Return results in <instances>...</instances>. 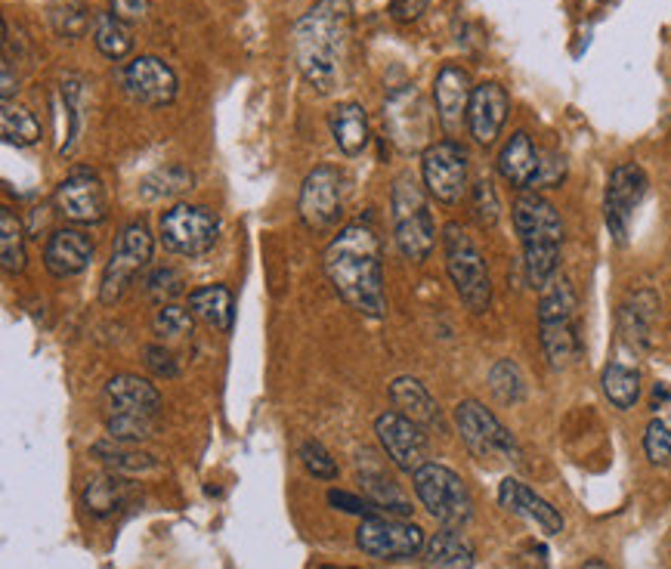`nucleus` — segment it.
I'll use <instances>...</instances> for the list:
<instances>
[{
    "instance_id": "13",
    "label": "nucleus",
    "mask_w": 671,
    "mask_h": 569,
    "mask_svg": "<svg viewBox=\"0 0 671 569\" xmlns=\"http://www.w3.org/2000/svg\"><path fill=\"white\" fill-rule=\"evenodd\" d=\"M356 545L374 560H412L427 548L425 530L418 523L369 516L356 530Z\"/></svg>"
},
{
    "instance_id": "34",
    "label": "nucleus",
    "mask_w": 671,
    "mask_h": 569,
    "mask_svg": "<svg viewBox=\"0 0 671 569\" xmlns=\"http://www.w3.org/2000/svg\"><path fill=\"white\" fill-rule=\"evenodd\" d=\"M127 498V480L122 474H103L96 480L88 483L84 489V508H88L93 516H112Z\"/></svg>"
},
{
    "instance_id": "29",
    "label": "nucleus",
    "mask_w": 671,
    "mask_h": 569,
    "mask_svg": "<svg viewBox=\"0 0 671 569\" xmlns=\"http://www.w3.org/2000/svg\"><path fill=\"white\" fill-rule=\"evenodd\" d=\"M189 306L198 320H205L217 332H230L232 325V294L223 284H205L189 294Z\"/></svg>"
},
{
    "instance_id": "28",
    "label": "nucleus",
    "mask_w": 671,
    "mask_h": 569,
    "mask_svg": "<svg viewBox=\"0 0 671 569\" xmlns=\"http://www.w3.org/2000/svg\"><path fill=\"white\" fill-rule=\"evenodd\" d=\"M430 569H474V548L459 535V530H442L425 548Z\"/></svg>"
},
{
    "instance_id": "4",
    "label": "nucleus",
    "mask_w": 671,
    "mask_h": 569,
    "mask_svg": "<svg viewBox=\"0 0 671 569\" xmlns=\"http://www.w3.org/2000/svg\"><path fill=\"white\" fill-rule=\"evenodd\" d=\"M576 291L569 279H551L539 301V340L554 369H566L582 353L579 325H576Z\"/></svg>"
},
{
    "instance_id": "49",
    "label": "nucleus",
    "mask_w": 671,
    "mask_h": 569,
    "mask_svg": "<svg viewBox=\"0 0 671 569\" xmlns=\"http://www.w3.org/2000/svg\"><path fill=\"white\" fill-rule=\"evenodd\" d=\"M427 7H430V0H390V16L396 22H415V19H421Z\"/></svg>"
},
{
    "instance_id": "18",
    "label": "nucleus",
    "mask_w": 671,
    "mask_h": 569,
    "mask_svg": "<svg viewBox=\"0 0 671 569\" xmlns=\"http://www.w3.org/2000/svg\"><path fill=\"white\" fill-rule=\"evenodd\" d=\"M56 211L71 223H103L108 198L103 179L90 171H74L56 186Z\"/></svg>"
},
{
    "instance_id": "9",
    "label": "nucleus",
    "mask_w": 671,
    "mask_h": 569,
    "mask_svg": "<svg viewBox=\"0 0 671 569\" xmlns=\"http://www.w3.org/2000/svg\"><path fill=\"white\" fill-rule=\"evenodd\" d=\"M384 127H387L390 142L403 152H425L427 146H433V112L427 106L425 93L418 88H396L384 100Z\"/></svg>"
},
{
    "instance_id": "47",
    "label": "nucleus",
    "mask_w": 671,
    "mask_h": 569,
    "mask_svg": "<svg viewBox=\"0 0 671 569\" xmlns=\"http://www.w3.org/2000/svg\"><path fill=\"white\" fill-rule=\"evenodd\" d=\"M566 177V161L560 155H542V167L532 189H545V186H557Z\"/></svg>"
},
{
    "instance_id": "26",
    "label": "nucleus",
    "mask_w": 671,
    "mask_h": 569,
    "mask_svg": "<svg viewBox=\"0 0 671 569\" xmlns=\"http://www.w3.org/2000/svg\"><path fill=\"white\" fill-rule=\"evenodd\" d=\"M390 399H393L396 411H403L415 425H421L425 430H442L440 406H437V399L427 393V387L418 378H412V374L396 378L390 384Z\"/></svg>"
},
{
    "instance_id": "20",
    "label": "nucleus",
    "mask_w": 671,
    "mask_h": 569,
    "mask_svg": "<svg viewBox=\"0 0 671 569\" xmlns=\"http://www.w3.org/2000/svg\"><path fill=\"white\" fill-rule=\"evenodd\" d=\"M508 112H511V96L498 81H483L474 88L471 106H467V130L479 146H493L501 130L508 125Z\"/></svg>"
},
{
    "instance_id": "33",
    "label": "nucleus",
    "mask_w": 671,
    "mask_h": 569,
    "mask_svg": "<svg viewBox=\"0 0 671 569\" xmlns=\"http://www.w3.org/2000/svg\"><path fill=\"white\" fill-rule=\"evenodd\" d=\"M601 387L603 396H606L616 409H635V403L640 399V372L622 365V362H610L601 374Z\"/></svg>"
},
{
    "instance_id": "39",
    "label": "nucleus",
    "mask_w": 671,
    "mask_h": 569,
    "mask_svg": "<svg viewBox=\"0 0 671 569\" xmlns=\"http://www.w3.org/2000/svg\"><path fill=\"white\" fill-rule=\"evenodd\" d=\"M106 427L108 437H112L115 443L124 445H140L142 440H149L152 430H155L152 418H140V415H108Z\"/></svg>"
},
{
    "instance_id": "8",
    "label": "nucleus",
    "mask_w": 671,
    "mask_h": 569,
    "mask_svg": "<svg viewBox=\"0 0 671 569\" xmlns=\"http://www.w3.org/2000/svg\"><path fill=\"white\" fill-rule=\"evenodd\" d=\"M455 427H459L464 445L479 462H520V445L513 440L511 430L477 399H461L455 406Z\"/></svg>"
},
{
    "instance_id": "50",
    "label": "nucleus",
    "mask_w": 671,
    "mask_h": 569,
    "mask_svg": "<svg viewBox=\"0 0 671 569\" xmlns=\"http://www.w3.org/2000/svg\"><path fill=\"white\" fill-rule=\"evenodd\" d=\"M149 10V0H112V13L124 22H140Z\"/></svg>"
},
{
    "instance_id": "37",
    "label": "nucleus",
    "mask_w": 671,
    "mask_h": 569,
    "mask_svg": "<svg viewBox=\"0 0 671 569\" xmlns=\"http://www.w3.org/2000/svg\"><path fill=\"white\" fill-rule=\"evenodd\" d=\"M50 22H54L56 35L78 40V37L88 35L96 16H90L88 0H54L50 3Z\"/></svg>"
},
{
    "instance_id": "42",
    "label": "nucleus",
    "mask_w": 671,
    "mask_h": 569,
    "mask_svg": "<svg viewBox=\"0 0 671 569\" xmlns=\"http://www.w3.org/2000/svg\"><path fill=\"white\" fill-rule=\"evenodd\" d=\"M644 452L650 464H671V425H666L662 418H653L647 430H644Z\"/></svg>"
},
{
    "instance_id": "41",
    "label": "nucleus",
    "mask_w": 671,
    "mask_h": 569,
    "mask_svg": "<svg viewBox=\"0 0 671 569\" xmlns=\"http://www.w3.org/2000/svg\"><path fill=\"white\" fill-rule=\"evenodd\" d=\"M146 291H149L152 301L164 306V303H171L174 298H180V294L186 291V279H183L174 267L155 269V272L146 279Z\"/></svg>"
},
{
    "instance_id": "31",
    "label": "nucleus",
    "mask_w": 671,
    "mask_h": 569,
    "mask_svg": "<svg viewBox=\"0 0 671 569\" xmlns=\"http://www.w3.org/2000/svg\"><path fill=\"white\" fill-rule=\"evenodd\" d=\"M0 133L7 146H16V149H28L41 140V121L35 118V112L19 103H3L0 106Z\"/></svg>"
},
{
    "instance_id": "5",
    "label": "nucleus",
    "mask_w": 671,
    "mask_h": 569,
    "mask_svg": "<svg viewBox=\"0 0 671 569\" xmlns=\"http://www.w3.org/2000/svg\"><path fill=\"white\" fill-rule=\"evenodd\" d=\"M390 223H393V239L408 260L425 264L430 251L437 245V227L430 217L425 189L412 177H400L393 193H390Z\"/></svg>"
},
{
    "instance_id": "16",
    "label": "nucleus",
    "mask_w": 671,
    "mask_h": 569,
    "mask_svg": "<svg viewBox=\"0 0 671 569\" xmlns=\"http://www.w3.org/2000/svg\"><path fill=\"white\" fill-rule=\"evenodd\" d=\"M378 443L384 449L390 462L403 474H415L427 464V433L425 427L415 425L403 411H384L374 421Z\"/></svg>"
},
{
    "instance_id": "12",
    "label": "nucleus",
    "mask_w": 671,
    "mask_h": 569,
    "mask_svg": "<svg viewBox=\"0 0 671 569\" xmlns=\"http://www.w3.org/2000/svg\"><path fill=\"white\" fill-rule=\"evenodd\" d=\"M467 177L471 164L461 142L440 140L421 152V179L430 198L442 205H459L467 196Z\"/></svg>"
},
{
    "instance_id": "51",
    "label": "nucleus",
    "mask_w": 671,
    "mask_h": 569,
    "mask_svg": "<svg viewBox=\"0 0 671 569\" xmlns=\"http://www.w3.org/2000/svg\"><path fill=\"white\" fill-rule=\"evenodd\" d=\"M579 569H610V567H606L603 560H585V564Z\"/></svg>"
},
{
    "instance_id": "2",
    "label": "nucleus",
    "mask_w": 671,
    "mask_h": 569,
    "mask_svg": "<svg viewBox=\"0 0 671 569\" xmlns=\"http://www.w3.org/2000/svg\"><path fill=\"white\" fill-rule=\"evenodd\" d=\"M325 272L347 306L369 320L387 316V291H384V264H381V239L369 223L356 220L332 239L325 248Z\"/></svg>"
},
{
    "instance_id": "6",
    "label": "nucleus",
    "mask_w": 671,
    "mask_h": 569,
    "mask_svg": "<svg viewBox=\"0 0 671 569\" xmlns=\"http://www.w3.org/2000/svg\"><path fill=\"white\" fill-rule=\"evenodd\" d=\"M442 251H446L449 279L455 284L461 303L471 313H486L489 303H493V279H489V267H486L483 254L474 245V239L464 232V227L449 223L442 230Z\"/></svg>"
},
{
    "instance_id": "32",
    "label": "nucleus",
    "mask_w": 671,
    "mask_h": 569,
    "mask_svg": "<svg viewBox=\"0 0 671 569\" xmlns=\"http://www.w3.org/2000/svg\"><path fill=\"white\" fill-rule=\"evenodd\" d=\"M93 455L106 464L112 474H122V477H142V474H155L159 462L146 452H137L130 445H108L96 443L93 445Z\"/></svg>"
},
{
    "instance_id": "3",
    "label": "nucleus",
    "mask_w": 671,
    "mask_h": 569,
    "mask_svg": "<svg viewBox=\"0 0 671 569\" xmlns=\"http://www.w3.org/2000/svg\"><path fill=\"white\" fill-rule=\"evenodd\" d=\"M513 230L523 245V267L527 279L539 291L557 279L560 248H564V220L548 198L539 193H520L513 201Z\"/></svg>"
},
{
    "instance_id": "38",
    "label": "nucleus",
    "mask_w": 671,
    "mask_h": 569,
    "mask_svg": "<svg viewBox=\"0 0 671 569\" xmlns=\"http://www.w3.org/2000/svg\"><path fill=\"white\" fill-rule=\"evenodd\" d=\"M489 387H493V393L505 406H517V403H523V396H527L523 372H520V365L511 362V359H498L493 369H489Z\"/></svg>"
},
{
    "instance_id": "45",
    "label": "nucleus",
    "mask_w": 671,
    "mask_h": 569,
    "mask_svg": "<svg viewBox=\"0 0 671 569\" xmlns=\"http://www.w3.org/2000/svg\"><path fill=\"white\" fill-rule=\"evenodd\" d=\"M474 217L483 227H495L498 217H501V205H498V196H495L489 179H479L477 186H474Z\"/></svg>"
},
{
    "instance_id": "10",
    "label": "nucleus",
    "mask_w": 671,
    "mask_h": 569,
    "mask_svg": "<svg viewBox=\"0 0 671 569\" xmlns=\"http://www.w3.org/2000/svg\"><path fill=\"white\" fill-rule=\"evenodd\" d=\"M159 239L164 248L180 257H201L220 239V217L201 205H174L161 213Z\"/></svg>"
},
{
    "instance_id": "24",
    "label": "nucleus",
    "mask_w": 671,
    "mask_h": 569,
    "mask_svg": "<svg viewBox=\"0 0 671 569\" xmlns=\"http://www.w3.org/2000/svg\"><path fill=\"white\" fill-rule=\"evenodd\" d=\"M656 316H659V298H656L650 288L635 291L628 301L622 303V310H618L622 338L628 340L635 350H650V347H653Z\"/></svg>"
},
{
    "instance_id": "14",
    "label": "nucleus",
    "mask_w": 671,
    "mask_h": 569,
    "mask_svg": "<svg viewBox=\"0 0 671 569\" xmlns=\"http://www.w3.org/2000/svg\"><path fill=\"white\" fill-rule=\"evenodd\" d=\"M647 174L644 167L635 161H625L613 167V174L606 179V193H603V220H606V230L616 239L618 245L628 242V232H632V220H635L637 205L647 196Z\"/></svg>"
},
{
    "instance_id": "36",
    "label": "nucleus",
    "mask_w": 671,
    "mask_h": 569,
    "mask_svg": "<svg viewBox=\"0 0 671 569\" xmlns=\"http://www.w3.org/2000/svg\"><path fill=\"white\" fill-rule=\"evenodd\" d=\"M186 189H193V174L183 164H164V167L152 171L149 177L142 179L140 186L142 198H149V201L183 196Z\"/></svg>"
},
{
    "instance_id": "43",
    "label": "nucleus",
    "mask_w": 671,
    "mask_h": 569,
    "mask_svg": "<svg viewBox=\"0 0 671 569\" xmlns=\"http://www.w3.org/2000/svg\"><path fill=\"white\" fill-rule=\"evenodd\" d=\"M81 93H84L81 78L69 74V78L62 81V100H66V108L71 112V130H69V142L62 146V155H71V152H74V142L81 137Z\"/></svg>"
},
{
    "instance_id": "44",
    "label": "nucleus",
    "mask_w": 671,
    "mask_h": 569,
    "mask_svg": "<svg viewBox=\"0 0 671 569\" xmlns=\"http://www.w3.org/2000/svg\"><path fill=\"white\" fill-rule=\"evenodd\" d=\"M301 462L313 477H319V480H337L335 458H332L328 449L322 443H316V440H306V443L301 445Z\"/></svg>"
},
{
    "instance_id": "22",
    "label": "nucleus",
    "mask_w": 671,
    "mask_h": 569,
    "mask_svg": "<svg viewBox=\"0 0 671 569\" xmlns=\"http://www.w3.org/2000/svg\"><path fill=\"white\" fill-rule=\"evenodd\" d=\"M93 260V242H90L88 232L81 230H56L47 239V248H44V267L54 279H74L90 267Z\"/></svg>"
},
{
    "instance_id": "25",
    "label": "nucleus",
    "mask_w": 671,
    "mask_h": 569,
    "mask_svg": "<svg viewBox=\"0 0 671 569\" xmlns=\"http://www.w3.org/2000/svg\"><path fill=\"white\" fill-rule=\"evenodd\" d=\"M539 167H542V155L527 130H517L498 152V174L523 193L535 186Z\"/></svg>"
},
{
    "instance_id": "21",
    "label": "nucleus",
    "mask_w": 671,
    "mask_h": 569,
    "mask_svg": "<svg viewBox=\"0 0 671 569\" xmlns=\"http://www.w3.org/2000/svg\"><path fill=\"white\" fill-rule=\"evenodd\" d=\"M498 501H501V508H505L508 514L530 520V523H535L545 535L564 533V516H560V511H557L551 501L539 496V492H532L527 483L513 480V477L501 480V486H498Z\"/></svg>"
},
{
    "instance_id": "40",
    "label": "nucleus",
    "mask_w": 671,
    "mask_h": 569,
    "mask_svg": "<svg viewBox=\"0 0 671 569\" xmlns=\"http://www.w3.org/2000/svg\"><path fill=\"white\" fill-rule=\"evenodd\" d=\"M155 335L161 338H183L193 335V310H183L177 303H164L155 313Z\"/></svg>"
},
{
    "instance_id": "15",
    "label": "nucleus",
    "mask_w": 671,
    "mask_h": 569,
    "mask_svg": "<svg viewBox=\"0 0 671 569\" xmlns=\"http://www.w3.org/2000/svg\"><path fill=\"white\" fill-rule=\"evenodd\" d=\"M344 208V174L332 164H319L303 177L301 198H298V213L303 227L313 232L335 227Z\"/></svg>"
},
{
    "instance_id": "27",
    "label": "nucleus",
    "mask_w": 671,
    "mask_h": 569,
    "mask_svg": "<svg viewBox=\"0 0 671 569\" xmlns=\"http://www.w3.org/2000/svg\"><path fill=\"white\" fill-rule=\"evenodd\" d=\"M328 127H332L335 146L347 159H356L369 149V115L359 103H337L328 115Z\"/></svg>"
},
{
    "instance_id": "7",
    "label": "nucleus",
    "mask_w": 671,
    "mask_h": 569,
    "mask_svg": "<svg viewBox=\"0 0 671 569\" xmlns=\"http://www.w3.org/2000/svg\"><path fill=\"white\" fill-rule=\"evenodd\" d=\"M412 483H415V492L427 508V514L433 516L437 523H442L446 530H461V526L471 523L474 498H471L464 480L452 467L427 462L421 471L412 474Z\"/></svg>"
},
{
    "instance_id": "17",
    "label": "nucleus",
    "mask_w": 671,
    "mask_h": 569,
    "mask_svg": "<svg viewBox=\"0 0 671 569\" xmlns=\"http://www.w3.org/2000/svg\"><path fill=\"white\" fill-rule=\"evenodd\" d=\"M122 84L134 103L149 108L171 106L180 90L177 71L159 56H137L134 62H127V69L122 71Z\"/></svg>"
},
{
    "instance_id": "1",
    "label": "nucleus",
    "mask_w": 671,
    "mask_h": 569,
    "mask_svg": "<svg viewBox=\"0 0 671 569\" xmlns=\"http://www.w3.org/2000/svg\"><path fill=\"white\" fill-rule=\"evenodd\" d=\"M354 37V7L350 0H316L294 25V59L303 81L328 96L347 78Z\"/></svg>"
},
{
    "instance_id": "23",
    "label": "nucleus",
    "mask_w": 671,
    "mask_h": 569,
    "mask_svg": "<svg viewBox=\"0 0 671 569\" xmlns=\"http://www.w3.org/2000/svg\"><path fill=\"white\" fill-rule=\"evenodd\" d=\"M108 415H140L155 418L161 409V393L152 381L140 374H115L106 384Z\"/></svg>"
},
{
    "instance_id": "52",
    "label": "nucleus",
    "mask_w": 671,
    "mask_h": 569,
    "mask_svg": "<svg viewBox=\"0 0 671 569\" xmlns=\"http://www.w3.org/2000/svg\"><path fill=\"white\" fill-rule=\"evenodd\" d=\"M322 569H350V567H322Z\"/></svg>"
},
{
    "instance_id": "11",
    "label": "nucleus",
    "mask_w": 671,
    "mask_h": 569,
    "mask_svg": "<svg viewBox=\"0 0 671 569\" xmlns=\"http://www.w3.org/2000/svg\"><path fill=\"white\" fill-rule=\"evenodd\" d=\"M152 251H155V242H152V232L146 223H127L112 248V257H108L106 272H103V284H100V301L115 303L122 301L127 294L130 282L140 276L142 269L149 267L152 260Z\"/></svg>"
},
{
    "instance_id": "48",
    "label": "nucleus",
    "mask_w": 671,
    "mask_h": 569,
    "mask_svg": "<svg viewBox=\"0 0 671 569\" xmlns=\"http://www.w3.org/2000/svg\"><path fill=\"white\" fill-rule=\"evenodd\" d=\"M142 356H146V365H149L152 372L159 374V378H177V374H180L177 362H174V356L167 353L164 347H146V350H142Z\"/></svg>"
},
{
    "instance_id": "35",
    "label": "nucleus",
    "mask_w": 671,
    "mask_h": 569,
    "mask_svg": "<svg viewBox=\"0 0 671 569\" xmlns=\"http://www.w3.org/2000/svg\"><path fill=\"white\" fill-rule=\"evenodd\" d=\"M0 267L10 276L25 269V230H22V220L10 208L0 211Z\"/></svg>"
},
{
    "instance_id": "46",
    "label": "nucleus",
    "mask_w": 671,
    "mask_h": 569,
    "mask_svg": "<svg viewBox=\"0 0 671 569\" xmlns=\"http://www.w3.org/2000/svg\"><path fill=\"white\" fill-rule=\"evenodd\" d=\"M328 504H332V508H337V511H344V514L362 516V520L384 514V511H381V508H378L374 501L354 496V492H344V489H332V492H328Z\"/></svg>"
},
{
    "instance_id": "30",
    "label": "nucleus",
    "mask_w": 671,
    "mask_h": 569,
    "mask_svg": "<svg viewBox=\"0 0 671 569\" xmlns=\"http://www.w3.org/2000/svg\"><path fill=\"white\" fill-rule=\"evenodd\" d=\"M93 44L96 50L112 59L122 62L124 56L134 50V35H130V22H124L115 13H96L93 22Z\"/></svg>"
},
{
    "instance_id": "19",
    "label": "nucleus",
    "mask_w": 671,
    "mask_h": 569,
    "mask_svg": "<svg viewBox=\"0 0 671 569\" xmlns=\"http://www.w3.org/2000/svg\"><path fill=\"white\" fill-rule=\"evenodd\" d=\"M471 96H474L471 71L459 62H446L433 81V106H437V121L449 137H455L461 127H467Z\"/></svg>"
}]
</instances>
